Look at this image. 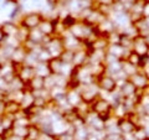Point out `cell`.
Returning <instances> with one entry per match:
<instances>
[{
    "label": "cell",
    "mask_w": 149,
    "mask_h": 140,
    "mask_svg": "<svg viewBox=\"0 0 149 140\" xmlns=\"http://www.w3.org/2000/svg\"><path fill=\"white\" fill-rule=\"evenodd\" d=\"M136 53H138L141 57L143 56H149V44L147 41V37H144L142 35H137L133 39V46L132 50Z\"/></svg>",
    "instance_id": "6da1fadb"
},
{
    "label": "cell",
    "mask_w": 149,
    "mask_h": 140,
    "mask_svg": "<svg viewBox=\"0 0 149 140\" xmlns=\"http://www.w3.org/2000/svg\"><path fill=\"white\" fill-rule=\"evenodd\" d=\"M97 85H98L101 91H104V92H108V93H112L117 89V82L114 81L113 77H111L109 74H102L97 78Z\"/></svg>",
    "instance_id": "7a4b0ae2"
},
{
    "label": "cell",
    "mask_w": 149,
    "mask_h": 140,
    "mask_svg": "<svg viewBox=\"0 0 149 140\" xmlns=\"http://www.w3.org/2000/svg\"><path fill=\"white\" fill-rule=\"evenodd\" d=\"M41 21H42V16H41V14H39V12H29V14H26V15L22 16V20H21L20 25L26 27V29H29V30H32V29L39 27Z\"/></svg>",
    "instance_id": "3957f363"
},
{
    "label": "cell",
    "mask_w": 149,
    "mask_h": 140,
    "mask_svg": "<svg viewBox=\"0 0 149 140\" xmlns=\"http://www.w3.org/2000/svg\"><path fill=\"white\" fill-rule=\"evenodd\" d=\"M16 76L21 79L25 85H29V82L36 76L35 68L31 66H26V64H20L16 69Z\"/></svg>",
    "instance_id": "277c9868"
},
{
    "label": "cell",
    "mask_w": 149,
    "mask_h": 140,
    "mask_svg": "<svg viewBox=\"0 0 149 140\" xmlns=\"http://www.w3.org/2000/svg\"><path fill=\"white\" fill-rule=\"evenodd\" d=\"M128 79L133 83L134 87H136L138 91H143V89H146V88L149 87V79L143 72L138 71L136 74H133V76L129 77Z\"/></svg>",
    "instance_id": "5b68a950"
},
{
    "label": "cell",
    "mask_w": 149,
    "mask_h": 140,
    "mask_svg": "<svg viewBox=\"0 0 149 140\" xmlns=\"http://www.w3.org/2000/svg\"><path fill=\"white\" fill-rule=\"evenodd\" d=\"M136 128H137V125L134 124L128 116H124V118H120L118 120V130L122 135L132 134Z\"/></svg>",
    "instance_id": "8992f818"
},
{
    "label": "cell",
    "mask_w": 149,
    "mask_h": 140,
    "mask_svg": "<svg viewBox=\"0 0 149 140\" xmlns=\"http://www.w3.org/2000/svg\"><path fill=\"white\" fill-rule=\"evenodd\" d=\"M17 30H19V26L11 20L3 22L1 26H0V32L4 36H16Z\"/></svg>",
    "instance_id": "52a82bcc"
},
{
    "label": "cell",
    "mask_w": 149,
    "mask_h": 140,
    "mask_svg": "<svg viewBox=\"0 0 149 140\" xmlns=\"http://www.w3.org/2000/svg\"><path fill=\"white\" fill-rule=\"evenodd\" d=\"M47 64H49V68H50L51 74H55V76H57V74H61L62 67H63V62L61 61V58H60V57L51 58L50 61L47 62Z\"/></svg>",
    "instance_id": "ba28073f"
},
{
    "label": "cell",
    "mask_w": 149,
    "mask_h": 140,
    "mask_svg": "<svg viewBox=\"0 0 149 140\" xmlns=\"http://www.w3.org/2000/svg\"><path fill=\"white\" fill-rule=\"evenodd\" d=\"M122 71L125 74V77L129 78V77H132L133 74H136L138 72V67L132 64L130 62H128L127 60H122Z\"/></svg>",
    "instance_id": "9c48e42d"
},
{
    "label": "cell",
    "mask_w": 149,
    "mask_h": 140,
    "mask_svg": "<svg viewBox=\"0 0 149 140\" xmlns=\"http://www.w3.org/2000/svg\"><path fill=\"white\" fill-rule=\"evenodd\" d=\"M27 88H29L31 92L44 89V78H42V77H39V76H35V77L29 82V85H27Z\"/></svg>",
    "instance_id": "30bf717a"
},
{
    "label": "cell",
    "mask_w": 149,
    "mask_h": 140,
    "mask_svg": "<svg viewBox=\"0 0 149 140\" xmlns=\"http://www.w3.org/2000/svg\"><path fill=\"white\" fill-rule=\"evenodd\" d=\"M132 135L134 137L136 140H144L146 138H148L146 127H137L136 129H134V132L132 133Z\"/></svg>",
    "instance_id": "8fae6325"
},
{
    "label": "cell",
    "mask_w": 149,
    "mask_h": 140,
    "mask_svg": "<svg viewBox=\"0 0 149 140\" xmlns=\"http://www.w3.org/2000/svg\"><path fill=\"white\" fill-rule=\"evenodd\" d=\"M10 133L15 134V135H17V137H20V138L26 139L27 138V133H29V127H14Z\"/></svg>",
    "instance_id": "7c38bea8"
},
{
    "label": "cell",
    "mask_w": 149,
    "mask_h": 140,
    "mask_svg": "<svg viewBox=\"0 0 149 140\" xmlns=\"http://www.w3.org/2000/svg\"><path fill=\"white\" fill-rule=\"evenodd\" d=\"M127 60L128 62H130L132 64H134V66H137V67H139V63H141V60H142V57L139 56L138 53H136L134 51H130V52L128 53V56H127Z\"/></svg>",
    "instance_id": "4fadbf2b"
},
{
    "label": "cell",
    "mask_w": 149,
    "mask_h": 140,
    "mask_svg": "<svg viewBox=\"0 0 149 140\" xmlns=\"http://www.w3.org/2000/svg\"><path fill=\"white\" fill-rule=\"evenodd\" d=\"M142 14H143V17H149V1H144Z\"/></svg>",
    "instance_id": "5bb4252c"
},
{
    "label": "cell",
    "mask_w": 149,
    "mask_h": 140,
    "mask_svg": "<svg viewBox=\"0 0 149 140\" xmlns=\"http://www.w3.org/2000/svg\"><path fill=\"white\" fill-rule=\"evenodd\" d=\"M6 140H26V139L17 137V135L13 134V133H8V134H6Z\"/></svg>",
    "instance_id": "9a60e30c"
},
{
    "label": "cell",
    "mask_w": 149,
    "mask_h": 140,
    "mask_svg": "<svg viewBox=\"0 0 149 140\" xmlns=\"http://www.w3.org/2000/svg\"><path fill=\"white\" fill-rule=\"evenodd\" d=\"M101 5H104V6H112L113 4L116 3V0H97Z\"/></svg>",
    "instance_id": "2e32d148"
},
{
    "label": "cell",
    "mask_w": 149,
    "mask_h": 140,
    "mask_svg": "<svg viewBox=\"0 0 149 140\" xmlns=\"http://www.w3.org/2000/svg\"><path fill=\"white\" fill-rule=\"evenodd\" d=\"M143 69H144V72H143V73L146 74V76L148 77V79H149V63L147 64V66H144V67H143Z\"/></svg>",
    "instance_id": "e0dca14e"
},
{
    "label": "cell",
    "mask_w": 149,
    "mask_h": 140,
    "mask_svg": "<svg viewBox=\"0 0 149 140\" xmlns=\"http://www.w3.org/2000/svg\"><path fill=\"white\" fill-rule=\"evenodd\" d=\"M1 3H3V0H0V5H1Z\"/></svg>",
    "instance_id": "ac0fdd59"
},
{
    "label": "cell",
    "mask_w": 149,
    "mask_h": 140,
    "mask_svg": "<svg viewBox=\"0 0 149 140\" xmlns=\"http://www.w3.org/2000/svg\"><path fill=\"white\" fill-rule=\"evenodd\" d=\"M143 1H149V0H143Z\"/></svg>",
    "instance_id": "d6986e66"
}]
</instances>
